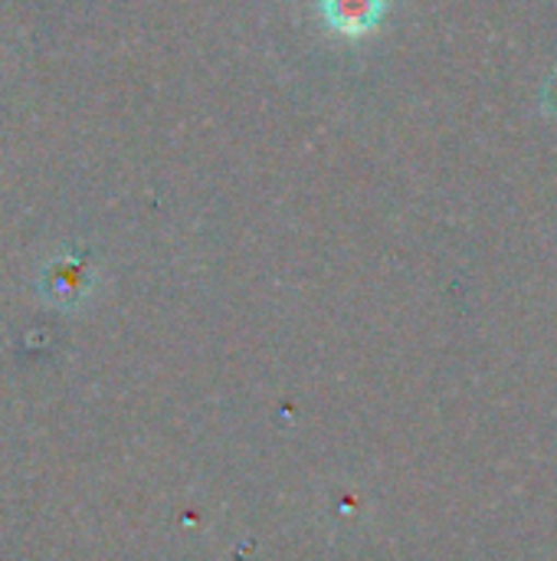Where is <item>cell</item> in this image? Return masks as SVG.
I'll return each instance as SVG.
<instances>
[{
  "mask_svg": "<svg viewBox=\"0 0 557 561\" xmlns=\"http://www.w3.org/2000/svg\"><path fill=\"white\" fill-rule=\"evenodd\" d=\"M322 20L341 36H368L381 26L387 0H318Z\"/></svg>",
  "mask_w": 557,
  "mask_h": 561,
  "instance_id": "obj_1",
  "label": "cell"
}]
</instances>
